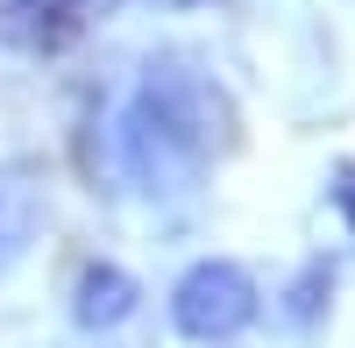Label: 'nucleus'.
Here are the masks:
<instances>
[{"instance_id": "nucleus-2", "label": "nucleus", "mask_w": 355, "mask_h": 348, "mask_svg": "<svg viewBox=\"0 0 355 348\" xmlns=\"http://www.w3.org/2000/svg\"><path fill=\"white\" fill-rule=\"evenodd\" d=\"M263 313V292L242 263H227V256H199V263L171 284V327L199 341V348H227L256 327Z\"/></svg>"}, {"instance_id": "nucleus-7", "label": "nucleus", "mask_w": 355, "mask_h": 348, "mask_svg": "<svg viewBox=\"0 0 355 348\" xmlns=\"http://www.w3.org/2000/svg\"><path fill=\"white\" fill-rule=\"evenodd\" d=\"M164 8H199V0H164Z\"/></svg>"}, {"instance_id": "nucleus-1", "label": "nucleus", "mask_w": 355, "mask_h": 348, "mask_svg": "<svg viewBox=\"0 0 355 348\" xmlns=\"http://www.w3.org/2000/svg\"><path fill=\"white\" fill-rule=\"evenodd\" d=\"M234 142H242V114H234L227 85L178 50L142 64L121 121H114L121 178L142 199H192L206 171L234 157Z\"/></svg>"}, {"instance_id": "nucleus-6", "label": "nucleus", "mask_w": 355, "mask_h": 348, "mask_svg": "<svg viewBox=\"0 0 355 348\" xmlns=\"http://www.w3.org/2000/svg\"><path fill=\"white\" fill-rule=\"evenodd\" d=\"M327 199H334V214H341L348 242H355V164L348 157H334V171H327Z\"/></svg>"}, {"instance_id": "nucleus-3", "label": "nucleus", "mask_w": 355, "mask_h": 348, "mask_svg": "<svg viewBox=\"0 0 355 348\" xmlns=\"http://www.w3.org/2000/svg\"><path fill=\"white\" fill-rule=\"evenodd\" d=\"M135 306H142V284L121 263H85L71 277V320L85 334H114L121 320H135Z\"/></svg>"}, {"instance_id": "nucleus-4", "label": "nucleus", "mask_w": 355, "mask_h": 348, "mask_svg": "<svg viewBox=\"0 0 355 348\" xmlns=\"http://www.w3.org/2000/svg\"><path fill=\"white\" fill-rule=\"evenodd\" d=\"M327 313H334V263L327 256H306V263L291 270V284L277 292V320L299 341H313L320 327H327Z\"/></svg>"}, {"instance_id": "nucleus-5", "label": "nucleus", "mask_w": 355, "mask_h": 348, "mask_svg": "<svg viewBox=\"0 0 355 348\" xmlns=\"http://www.w3.org/2000/svg\"><path fill=\"white\" fill-rule=\"evenodd\" d=\"M21 50H64L78 36V0H15Z\"/></svg>"}]
</instances>
